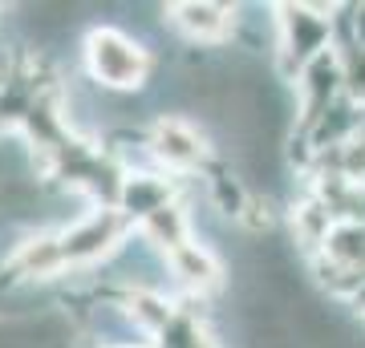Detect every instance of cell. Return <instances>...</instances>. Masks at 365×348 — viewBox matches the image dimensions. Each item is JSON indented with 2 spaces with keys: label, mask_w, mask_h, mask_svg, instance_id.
I'll use <instances>...</instances> for the list:
<instances>
[{
  "label": "cell",
  "mask_w": 365,
  "mask_h": 348,
  "mask_svg": "<svg viewBox=\"0 0 365 348\" xmlns=\"http://www.w3.org/2000/svg\"><path fill=\"white\" fill-rule=\"evenodd\" d=\"M155 53L143 37L118 25H93L81 37V73L93 90L106 93H143L150 85Z\"/></svg>",
  "instance_id": "1"
},
{
  "label": "cell",
  "mask_w": 365,
  "mask_h": 348,
  "mask_svg": "<svg viewBox=\"0 0 365 348\" xmlns=\"http://www.w3.org/2000/svg\"><path fill=\"white\" fill-rule=\"evenodd\" d=\"M337 4H276V78L292 85L304 65L333 49Z\"/></svg>",
  "instance_id": "2"
},
{
  "label": "cell",
  "mask_w": 365,
  "mask_h": 348,
  "mask_svg": "<svg viewBox=\"0 0 365 348\" xmlns=\"http://www.w3.org/2000/svg\"><path fill=\"white\" fill-rule=\"evenodd\" d=\"M146 142H150L155 167L175 179H199L215 162L211 134L187 114H155L146 122Z\"/></svg>",
  "instance_id": "3"
},
{
  "label": "cell",
  "mask_w": 365,
  "mask_h": 348,
  "mask_svg": "<svg viewBox=\"0 0 365 348\" xmlns=\"http://www.w3.org/2000/svg\"><path fill=\"white\" fill-rule=\"evenodd\" d=\"M130 223L118 215V206H86L81 215L57 231L61 239V255H66V271L69 275H78V271H98L106 268L114 251L126 239H130Z\"/></svg>",
  "instance_id": "4"
},
{
  "label": "cell",
  "mask_w": 365,
  "mask_h": 348,
  "mask_svg": "<svg viewBox=\"0 0 365 348\" xmlns=\"http://www.w3.org/2000/svg\"><path fill=\"white\" fill-rule=\"evenodd\" d=\"M167 28L179 33L187 45H207L223 49L235 37V21H240V4H220V0H175L163 9Z\"/></svg>",
  "instance_id": "5"
},
{
  "label": "cell",
  "mask_w": 365,
  "mask_h": 348,
  "mask_svg": "<svg viewBox=\"0 0 365 348\" xmlns=\"http://www.w3.org/2000/svg\"><path fill=\"white\" fill-rule=\"evenodd\" d=\"M292 97H297V130H309L317 117H325L345 97V73H341L337 49H325L300 69L292 81Z\"/></svg>",
  "instance_id": "6"
},
{
  "label": "cell",
  "mask_w": 365,
  "mask_h": 348,
  "mask_svg": "<svg viewBox=\"0 0 365 348\" xmlns=\"http://www.w3.org/2000/svg\"><path fill=\"white\" fill-rule=\"evenodd\" d=\"M182 199V179L167 174V170H130L122 179V191H118V215L130 223V227H143L146 219H155L158 211H167Z\"/></svg>",
  "instance_id": "7"
},
{
  "label": "cell",
  "mask_w": 365,
  "mask_h": 348,
  "mask_svg": "<svg viewBox=\"0 0 365 348\" xmlns=\"http://www.w3.org/2000/svg\"><path fill=\"white\" fill-rule=\"evenodd\" d=\"M167 263H170V280H175L179 300H211L227 284V263L203 239H191L179 251H170Z\"/></svg>",
  "instance_id": "8"
},
{
  "label": "cell",
  "mask_w": 365,
  "mask_h": 348,
  "mask_svg": "<svg viewBox=\"0 0 365 348\" xmlns=\"http://www.w3.org/2000/svg\"><path fill=\"white\" fill-rule=\"evenodd\" d=\"M134 231L143 235L146 243L155 247V251H163V255H170V251H179L182 243H191L195 239V219H191V211H187V203H175L167 206V211H158L155 219H146L143 227H134Z\"/></svg>",
  "instance_id": "9"
},
{
  "label": "cell",
  "mask_w": 365,
  "mask_h": 348,
  "mask_svg": "<svg viewBox=\"0 0 365 348\" xmlns=\"http://www.w3.org/2000/svg\"><path fill=\"white\" fill-rule=\"evenodd\" d=\"M122 304L130 312L134 328H138L150 344H155L158 332H163V328L175 320V312H179V296H170V292H126Z\"/></svg>",
  "instance_id": "10"
},
{
  "label": "cell",
  "mask_w": 365,
  "mask_h": 348,
  "mask_svg": "<svg viewBox=\"0 0 365 348\" xmlns=\"http://www.w3.org/2000/svg\"><path fill=\"white\" fill-rule=\"evenodd\" d=\"M325 259L341 263V268L365 271V223H337L333 235L325 239Z\"/></svg>",
  "instance_id": "11"
},
{
  "label": "cell",
  "mask_w": 365,
  "mask_h": 348,
  "mask_svg": "<svg viewBox=\"0 0 365 348\" xmlns=\"http://www.w3.org/2000/svg\"><path fill=\"white\" fill-rule=\"evenodd\" d=\"M333 49H337L341 73H345V97L365 110V45H357V41H337Z\"/></svg>",
  "instance_id": "12"
},
{
  "label": "cell",
  "mask_w": 365,
  "mask_h": 348,
  "mask_svg": "<svg viewBox=\"0 0 365 348\" xmlns=\"http://www.w3.org/2000/svg\"><path fill=\"white\" fill-rule=\"evenodd\" d=\"M130 348H155V344H130Z\"/></svg>",
  "instance_id": "13"
},
{
  "label": "cell",
  "mask_w": 365,
  "mask_h": 348,
  "mask_svg": "<svg viewBox=\"0 0 365 348\" xmlns=\"http://www.w3.org/2000/svg\"><path fill=\"white\" fill-rule=\"evenodd\" d=\"M0 93H4V78H0Z\"/></svg>",
  "instance_id": "14"
}]
</instances>
